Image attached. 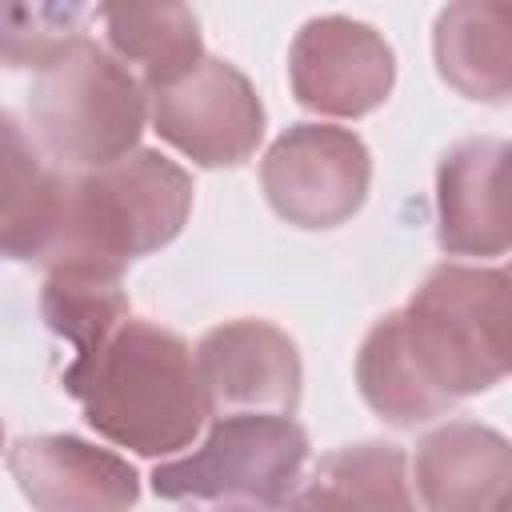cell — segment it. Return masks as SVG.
<instances>
[{"label": "cell", "mask_w": 512, "mask_h": 512, "mask_svg": "<svg viewBox=\"0 0 512 512\" xmlns=\"http://www.w3.org/2000/svg\"><path fill=\"white\" fill-rule=\"evenodd\" d=\"M512 372V276L484 264H440L412 300L380 316L360 352L364 404L416 428Z\"/></svg>", "instance_id": "cell-1"}, {"label": "cell", "mask_w": 512, "mask_h": 512, "mask_svg": "<svg viewBox=\"0 0 512 512\" xmlns=\"http://www.w3.org/2000/svg\"><path fill=\"white\" fill-rule=\"evenodd\" d=\"M60 384L108 444L136 456H172L208 420L192 348L136 316L88 352H76Z\"/></svg>", "instance_id": "cell-2"}, {"label": "cell", "mask_w": 512, "mask_h": 512, "mask_svg": "<svg viewBox=\"0 0 512 512\" xmlns=\"http://www.w3.org/2000/svg\"><path fill=\"white\" fill-rule=\"evenodd\" d=\"M192 212V176L140 148L96 172H64L60 208L40 264L48 272L112 276L164 244H172Z\"/></svg>", "instance_id": "cell-3"}, {"label": "cell", "mask_w": 512, "mask_h": 512, "mask_svg": "<svg viewBox=\"0 0 512 512\" xmlns=\"http://www.w3.org/2000/svg\"><path fill=\"white\" fill-rule=\"evenodd\" d=\"M148 92L92 36L76 32L32 68V144L60 172H96L128 160L144 132Z\"/></svg>", "instance_id": "cell-4"}, {"label": "cell", "mask_w": 512, "mask_h": 512, "mask_svg": "<svg viewBox=\"0 0 512 512\" xmlns=\"http://www.w3.org/2000/svg\"><path fill=\"white\" fill-rule=\"evenodd\" d=\"M308 460V432L292 416L236 412L212 420L208 440L180 460L156 464L152 492L160 500H252L260 508L296 496Z\"/></svg>", "instance_id": "cell-5"}, {"label": "cell", "mask_w": 512, "mask_h": 512, "mask_svg": "<svg viewBox=\"0 0 512 512\" xmlns=\"http://www.w3.org/2000/svg\"><path fill=\"white\" fill-rule=\"evenodd\" d=\"M272 212L296 228H336L368 196L372 156L364 140L336 124H292L260 160Z\"/></svg>", "instance_id": "cell-6"}, {"label": "cell", "mask_w": 512, "mask_h": 512, "mask_svg": "<svg viewBox=\"0 0 512 512\" xmlns=\"http://www.w3.org/2000/svg\"><path fill=\"white\" fill-rule=\"evenodd\" d=\"M148 116L160 140L200 168L244 164L264 136V104L252 80L216 56H204L180 80L148 92Z\"/></svg>", "instance_id": "cell-7"}, {"label": "cell", "mask_w": 512, "mask_h": 512, "mask_svg": "<svg viewBox=\"0 0 512 512\" xmlns=\"http://www.w3.org/2000/svg\"><path fill=\"white\" fill-rule=\"evenodd\" d=\"M288 80L292 96L320 116H364L388 100L396 60L372 24L316 16L292 40Z\"/></svg>", "instance_id": "cell-8"}, {"label": "cell", "mask_w": 512, "mask_h": 512, "mask_svg": "<svg viewBox=\"0 0 512 512\" xmlns=\"http://www.w3.org/2000/svg\"><path fill=\"white\" fill-rule=\"evenodd\" d=\"M196 376L208 416L276 412L292 416L300 404V352L288 332L268 320H228L196 344Z\"/></svg>", "instance_id": "cell-9"}, {"label": "cell", "mask_w": 512, "mask_h": 512, "mask_svg": "<svg viewBox=\"0 0 512 512\" xmlns=\"http://www.w3.org/2000/svg\"><path fill=\"white\" fill-rule=\"evenodd\" d=\"M436 240L448 256L512 252V140H460L436 168Z\"/></svg>", "instance_id": "cell-10"}, {"label": "cell", "mask_w": 512, "mask_h": 512, "mask_svg": "<svg viewBox=\"0 0 512 512\" xmlns=\"http://www.w3.org/2000/svg\"><path fill=\"white\" fill-rule=\"evenodd\" d=\"M8 472L36 512H128L140 496L136 468L80 436H24Z\"/></svg>", "instance_id": "cell-11"}, {"label": "cell", "mask_w": 512, "mask_h": 512, "mask_svg": "<svg viewBox=\"0 0 512 512\" xmlns=\"http://www.w3.org/2000/svg\"><path fill=\"white\" fill-rule=\"evenodd\" d=\"M424 512H512V440L476 420H448L416 444Z\"/></svg>", "instance_id": "cell-12"}, {"label": "cell", "mask_w": 512, "mask_h": 512, "mask_svg": "<svg viewBox=\"0 0 512 512\" xmlns=\"http://www.w3.org/2000/svg\"><path fill=\"white\" fill-rule=\"evenodd\" d=\"M432 56L440 80L464 100H512V4L460 0L440 8L432 28Z\"/></svg>", "instance_id": "cell-13"}, {"label": "cell", "mask_w": 512, "mask_h": 512, "mask_svg": "<svg viewBox=\"0 0 512 512\" xmlns=\"http://www.w3.org/2000/svg\"><path fill=\"white\" fill-rule=\"evenodd\" d=\"M288 512H420L408 460L396 444L364 440L328 452Z\"/></svg>", "instance_id": "cell-14"}, {"label": "cell", "mask_w": 512, "mask_h": 512, "mask_svg": "<svg viewBox=\"0 0 512 512\" xmlns=\"http://www.w3.org/2000/svg\"><path fill=\"white\" fill-rule=\"evenodd\" d=\"M108 36V48L120 64L136 72L144 92H156L204 60L196 12L184 4L152 8H100L96 12Z\"/></svg>", "instance_id": "cell-15"}, {"label": "cell", "mask_w": 512, "mask_h": 512, "mask_svg": "<svg viewBox=\"0 0 512 512\" xmlns=\"http://www.w3.org/2000/svg\"><path fill=\"white\" fill-rule=\"evenodd\" d=\"M0 140H4V228L0 244L4 256L40 264L52 220L60 208L64 172L48 164V156L24 136L20 120L12 112L0 116Z\"/></svg>", "instance_id": "cell-16"}, {"label": "cell", "mask_w": 512, "mask_h": 512, "mask_svg": "<svg viewBox=\"0 0 512 512\" xmlns=\"http://www.w3.org/2000/svg\"><path fill=\"white\" fill-rule=\"evenodd\" d=\"M40 316L44 324L64 336L76 352H88L104 336H112L132 312L120 280L88 276V272H48L40 288Z\"/></svg>", "instance_id": "cell-17"}, {"label": "cell", "mask_w": 512, "mask_h": 512, "mask_svg": "<svg viewBox=\"0 0 512 512\" xmlns=\"http://www.w3.org/2000/svg\"><path fill=\"white\" fill-rule=\"evenodd\" d=\"M80 8H28L16 4L4 12V60L8 68H36L64 40L80 32Z\"/></svg>", "instance_id": "cell-18"}, {"label": "cell", "mask_w": 512, "mask_h": 512, "mask_svg": "<svg viewBox=\"0 0 512 512\" xmlns=\"http://www.w3.org/2000/svg\"><path fill=\"white\" fill-rule=\"evenodd\" d=\"M220 512H264V508H256V504H232V508H220Z\"/></svg>", "instance_id": "cell-19"}, {"label": "cell", "mask_w": 512, "mask_h": 512, "mask_svg": "<svg viewBox=\"0 0 512 512\" xmlns=\"http://www.w3.org/2000/svg\"><path fill=\"white\" fill-rule=\"evenodd\" d=\"M504 268H508V276H512V264H504Z\"/></svg>", "instance_id": "cell-20"}]
</instances>
